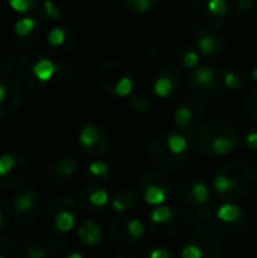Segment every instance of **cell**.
Wrapping results in <instances>:
<instances>
[{"instance_id": "cell-1", "label": "cell", "mask_w": 257, "mask_h": 258, "mask_svg": "<svg viewBox=\"0 0 257 258\" xmlns=\"http://www.w3.org/2000/svg\"><path fill=\"white\" fill-rule=\"evenodd\" d=\"M189 139L180 132H164L156 135L147 148L148 163L162 174L179 172L188 162Z\"/></svg>"}, {"instance_id": "cell-2", "label": "cell", "mask_w": 257, "mask_h": 258, "mask_svg": "<svg viewBox=\"0 0 257 258\" xmlns=\"http://www.w3.org/2000/svg\"><path fill=\"white\" fill-rule=\"evenodd\" d=\"M257 187L254 168L242 160L224 163L214 175L212 189L223 201H238Z\"/></svg>"}, {"instance_id": "cell-3", "label": "cell", "mask_w": 257, "mask_h": 258, "mask_svg": "<svg viewBox=\"0 0 257 258\" xmlns=\"http://www.w3.org/2000/svg\"><path fill=\"white\" fill-rule=\"evenodd\" d=\"M194 144L204 156L224 157L238 150L241 138L232 122L226 119H211L200 127Z\"/></svg>"}, {"instance_id": "cell-4", "label": "cell", "mask_w": 257, "mask_h": 258, "mask_svg": "<svg viewBox=\"0 0 257 258\" xmlns=\"http://www.w3.org/2000/svg\"><path fill=\"white\" fill-rule=\"evenodd\" d=\"M194 221V213L182 207L164 204L150 210L147 216V228L156 239L168 240L185 234L192 227Z\"/></svg>"}, {"instance_id": "cell-5", "label": "cell", "mask_w": 257, "mask_h": 258, "mask_svg": "<svg viewBox=\"0 0 257 258\" xmlns=\"http://www.w3.org/2000/svg\"><path fill=\"white\" fill-rule=\"evenodd\" d=\"M230 18L227 0H192L188 9V24L198 36L217 33Z\"/></svg>"}, {"instance_id": "cell-6", "label": "cell", "mask_w": 257, "mask_h": 258, "mask_svg": "<svg viewBox=\"0 0 257 258\" xmlns=\"http://www.w3.org/2000/svg\"><path fill=\"white\" fill-rule=\"evenodd\" d=\"M58 63L42 51H29L17 65V76L21 85L30 89L45 86L56 77Z\"/></svg>"}, {"instance_id": "cell-7", "label": "cell", "mask_w": 257, "mask_h": 258, "mask_svg": "<svg viewBox=\"0 0 257 258\" xmlns=\"http://www.w3.org/2000/svg\"><path fill=\"white\" fill-rule=\"evenodd\" d=\"M80 203L70 195L55 198L44 212L45 225L59 236L68 234L77 225L80 216Z\"/></svg>"}, {"instance_id": "cell-8", "label": "cell", "mask_w": 257, "mask_h": 258, "mask_svg": "<svg viewBox=\"0 0 257 258\" xmlns=\"http://www.w3.org/2000/svg\"><path fill=\"white\" fill-rule=\"evenodd\" d=\"M100 86L112 97H130L135 92V76L132 70L118 60H106L97 71Z\"/></svg>"}, {"instance_id": "cell-9", "label": "cell", "mask_w": 257, "mask_h": 258, "mask_svg": "<svg viewBox=\"0 0 257 258\" xmlns=\"http://www.w3.org/2000/svg\"><path fill=\"white\" fill-rule=\"evenodd\" d=\"M180 258H224V245L218 230L198 225L186 240Z\"/></svg>"}, {"instance_id": "cell-10", "label": "cell", "mask_w": 257, "mask_h": 258, "mask_svg": "<svg viewBox=\"0 0 257 258\" xmlns=\"http://www.w3.org/2000/svg\"><path fill=\"white\" fill-rule=\"evenodd\" d=\"M188 86L192 97L201 100L203 103L218 101L224 91L220 71L209 65H203L191 71Z\"/></svg>"}, {"instance_id": "cell-11", "label": "cell", "mask_w": 257, "mask_h": 258, "mask_svg": "<svg viewBox=\"0 0 257 258\" xmlns=\"http://www.w3.org/2000/svg\"><path fill=\"white\" fill-rule=\"evenodd\" d=\"M214 228L232 239H239L248 228L247 213L236 201H223L215 209Z\"/></svg>"}, {"instance_id": "cell-12", "label": "cell", "mask_w": 257, "mask_h": 258, "mask_svg": "<svg viewBox=\"0 0 257 258\" xmlns=\"http://www.w3.org/2000/svg\"><path fill=\"white\" fill-rule=\"evenodd\" d=\"M204 118V103L195 97H188L180 101L173 113V122L177 132L194 141Z\"/></svg>"}, {"instance_id": "cell-13", "label": "cell", "mask_w": 257, "mask_h": 258, "mask_svg": "<svg viewBox=\"0 0 257 258\" xmlns=\"http://www.w3.org/2000/svg\"><path fill=\"white\" fill-rule=\"evenodd\" d=\"M136 190L139 194L141 201H144L151 207H158L168 203L173 192V186L165 174L153 171V172H145L138 180Z\"/></svg>"}, {"instance_id": "cell-14", "label": "cell", "mask_w": 257, "mask_h": 258, "mask_svg": "<svg viewBox=\"0 0 257 258\" xmlns=\"http://www.w3.org/2000/svg\"><path fill=\"white\" fill-rule=\"evenodd\" d=\"M12 215L18 224L30 225L36 222L42 210V200L36 189L30 186H21L15 190L12 200Z\"/></svg>"}, {"instance_id": "cell-15", "label": "cell", "mask_w": 257, "mask_h": 258, "mask_svg": "<svg viewBox=\"0 0 257 258\" xmlns=\"http://www.w3.org/2000/svg\"><path fill=\"white\" fill-rule=\"evenodd\" d=\"M147 225L133 216H118L111 221L109 224V236L118 245H133L142 240L147 234Z\"/></svg>"}, {"instance_id": "cell-16", "label": "cell", "mask_w": 257, "mask_h": 258, "mask_svg": "<svg viewBox=\"0 0 257 258\" xmlns=\"http://www.w3.org/2000/svg\"><path fill=\"white\" fill-rule=\"evenodd\" d=\"M77 145L85 154L100 157L109 150L111 138L100 124L86 122L77 132Z\"/></svg>"}, {"instance_id": "cell-17", "label": "cell", "mask_w": 257, "mask_h": 258, "mask_svg": "<svg viewBox=\"0 0 257 258\" xmlns=\"http://www.w3.org/2000/svg\"><path fill=\"white\" fill-rule=\"evenodd\" d=\"M174 194L180 203H185L191 207H201L211 203L212 198V186H209L204 180L197 177H188L180 180L176 187Z\"/></svg>"}, {"instance_id": "cell-18", "label": "cell", "mask_w": 257, "mask_h": 258, "mask_svg": "<svg viewBox=\"0 0 257 258\" xmlns=\"http://www.w3.org/2000/svg\"><path fill=\"white\" fill-rule=\"evenodd\" d=\"M183 85V74L174 65H164L153 76V94L162 100L174 97Z\"/></svg>"}, {"instance_id": "cell-19", "label": "cell", "mask_w": 257, "mask_h": 258, "mask_svg": "<svg viewBox=\"0 0 257 258\" xmlns=\"http://www.w3.org/2000/svg\"><path fill=\"white\" fill-rule=\"evenodd\" d=\"M23 103V85L14 77L0 79V121L17 113Z\"/></svg>"}, {"instance_id": "cell-20", "label": "cell", "mask_w": 257, "mask_h": 258, "mask_svg": "<svg viewBox=\"0 0 257 258\" xmlns=\"http://www.w3.org/2000/svg\"><path fill=\"white\" fill-rule=\"evenodd\" d=\"M42 30V23L35 15H24L15 21L12 27V42L17 48L26 50L33 47Z\"/></svg>"}, {"instance_id": "cell-21", "label": "cell", "mask_w": 257, "mask_h": 258, "mask_svg": "<svg viewBox=\"0 0 257 258\" xmlns=\"http://www.w3.org/2000/svg\"><path fill=\"white\" fill-rule=\"evenodd\" d=\"M45 41H47V47L52 54L65 56L74 48L77 35H76V30L70 24L59 23L48 30Z\"/></svg>"}, {"instance_id": "cell-22", "label": "cell", "mask_w": 257, "mask_h": 258, "mask_svg": "<svg viewBox=\"0 0 257 258\" xmlns=\"http://www.w3.org/2000/svg\"><path fill=\"white\" fill-rule=\"evenodd\" d=\"M77 172V160L70 154L58 156L47 168V181L53 187L70 183Z\"/></svg>"}, {"instance_id": "cell-23", "label": "cell", "mask_w": 257, "mask_h": 258, "mask_svg": "<svg viewBox=\"0 0 257 258\" xmlns=\"http://www.w3.org/2000/svg\"><path fill=\"white\" fill-rule=\"evenodd\" d=\"M67 243L62 239H50V237H42L36 236L29 239L21 249V257L23 258H48L55 251L65 249Z\"/></svg>"}, {"instance_id": "cell-24", "label": "cell", "mask_w": 257, "mask_h": 258, "mask_svg": "<svg viewBox=\"0 0 257 258\" xmlns=\"http://www.w3.org/2000/svg\"><path fill=\"white\" fill-rule=\"evenodd\" d=\"M109 204H111L109 190L100 183L88 184L80 192V206L89 213H98L106 207H109Z\"/></svg>"}, {"instance_id": "cell-25", "label": "cell", "mask_w": 257, "mask_h": 258, "mask_svg": "<svg viewBox=\"0 0 257 258\" xmlns=\"http://www.w3.org/2000/svg\"><path fill=\"white\" fill-rule=\"evenodd\" d=\"M194 45L197 47L198 53L203 57L214 59L226 51L229 47V38L221 33H212V35H204V36H197Z\"/></svg>"}, {"instance_id": "cell-26", "label": "cell", "mask_w": 257, "mask_h": 258, "mask_svg": "<svg viewBox=\"0 0 257 258\" xmlns=\"http://www.w3.org/2000/svg\"><path fill=\"white\" fill-rule=\"evenodd\" d=\"M177 47L176 38L170 32H159L151 38L147 45V54L151 59H168L174 56V50Z\"/></svg>"}, {"instance_id": "cell-27", "label": "cell", "mask_w": 257, "mask_h": 258, "mask_svg": "<svg viewBox=\"0 0 257 258\" xmlns=\"http://www.w3.org/2000/svg\"><path fill=\"white\" fill-rule=\"evenodd\" d=\"M76 236H77V240L83 246H86V248H95V246H98L103 242L105 231H103V227L97 221L86 219V221H83L77 227Z\"/></svg>"}, {"instance_id": "cell-28", "label": "cell", "mask_w": 257, "mask_h": 258, "mask_svg": "<svg viewBox=\"0 0 257 258\" xmlns=\"http://www.w3.org/2000/svg\"><path fill=\"white\" fill-rule=\"evenodd\" d=\"M141 198L136 189H123L111 197V210L117 215H126L139 204Z\"/></svg>"}, {"instance_id": "cell-29", "label": "cell", "mask_w": 257, "mask_h": 258, "mask_svg": "<svg viewBox=\"0 0 257 258\" xmlns=\"http://www.w3.org/2000/svg\"><path fill=\"white\" fill-rule=\"evenodd\" d=\"M29 174H30V165L27 159L21 156L17 166L11 172L0 177V190H11L15 187H21L23 183L27 180Z\"/></svg>"}, {"instance_id": "cell-30", "label": "cell", "mask_w": 257, "mask_h": 258, "mask_svg": "<svg viewBox=\"0 0 257 258\" xmlns=\"http://www.w3.org/2000/svg\"><path fill=\"white\" fill-rule=\"evenodd\" d=\"M173 57H174L176 63L180 68L194 71L195 68L200 67V57H201V54L198 53V50H197V47L194 44L185 42V44H177Z\"/></svg>"}, {"instance_id": "cell-31", "label": "cell", "mask_w": 257, "mask_h": 258, "mask_svg": "<svg viewBox=\"0 0 257 258\" xmlns=\"http://www.w3.org/2000/svg\"><path fill=\"white\" fill-rule=\"evenodd\" d=\"M220 77H221L223 88L227 91H241L248 83L247 73L241 67H236V65L224 67L220 71Z\"/></svg>"}, {"instance_id": "cell-32", "label": "cell", "mask_w": 257, "mask_h": 258, "mask_svg": "<svg viewBox=\"0 0 257 258\" xmlns=\"http://www.w3.org/2000/svg\"><path fill=\"white\" fill-rule=\"evenodd\" d=\"M41 23H47V24H59L61 18H62V9L58 3H55L53 0H41V3L38 5L35 14H33Z\"/></svg>"}, {"instance_id": "cell-33", "label": "cell", "mask_w": 257, "mask_h": 258, "mask_svg": "<svg viewBox=\"0 0 257 258\" xmlns=\"http://www.w3.org/2000/svg\"><path fill=\"white\" fill-rule=\"evenodd\" d=\"M257 11V0H233L230 5V18L235 23L251 17Z\"/></svg>"}, {"instance_id": "cell-34", "label": "cell", "mask_w": 257, "mask_h": 258, "mask_svg": "<svg viewBox=\"0 0 257 258\" xmlns=\"http://www.w3.org/2000/svg\"><path fill=\"white\" fill-rule=\"evenodd\" d=\"M161 0H120L121 8L132 15H142L153 11Z\"/></svg>"}, {"instance_id": "cell-35", "label": "cell", "mask_w": 257, "mask_h": 258, "mask_svg": "<svg viewBox=\"0 0 257 258\" xmlns=\"http://www.w3.org/2000/svg\"><path fill=\"white\" fill-rule=\"evenodd\" d=\"M86 172H88V175H89L92 180H95V181H98V183L108 181V180L111 178V166H109L105 160H101V159H94V160H91V162L86 165Z\"/></svg>"}, {"instance_id": "cell-36", "label": "cell", "mask_w": 257, "mask_h": 258, "mask_svg": "<svg viewBox=\"0 0 257 258\" xmlns=\"http://www.w3.org/2000/svg\"><path fill=\"white\" fill-rule=\"evenodd\" d=\"M129 104H130V109L136 113H147L153 107V101L150 95L142 91H135L129 97Z\"/></svg>"}, {"instance_id": "cell-37", "label": "cell", "mask_w": 257, "mask_h": 258, "mask_svg": "<svg viewBox=\"0 0 257 258\" xmlns=\"http://www.w3.org/2000/svg\"><path fill=\"white\" fill-rule=\"evenodd\" d=\"M215 209L217 206L209 203L206 206H201L195 210L194 213V219L197 221L198 225H206V227H214V221H215Z\"/></svg>"}, {"instance_id": "cell-38", "label": "cell", "mask_w": 257, "mask_h": 258, "mask_svg": "<svg viewBox=\"0 0 257 258\" xmlns=\"http://www.w3.org/2000/svg\"><path fill=\"white\" fill-rule=\"evenodd\" d=\"M0 258H21L20 246L8 236L0 234Z\"/></svg>"}, {"instance_id": "cell-39", "label": "cell", "mask_w": 257, "mask_h": 258, "mask_svg": "<svg viewBox=\"0 0 257 258\" xmlns=\"http://www.w3.org/2000/svg\"><path fill=\"white\" fill-rule=\"evenodd\" d=\"M8 6L18 14H35L41 0H6Z\"/></svg>"}, {"instance_id": "cell-40", "label": "cell", "mask_w": 257, "mask_h": 258, "mask_svg": "<svg viewBox=\"0 0 257 258\" xmlns=\"http://www.w3.org/2000/svg\"><path fill=\"white\" fill-rule=\"evenodd\" d=\"M242 107H244V112H245V115L248 116V119H250L251 122H254L257 125V89L250 91V92L244 97Z\"/></svg>"}, {"instance_id": "cell-41", "label": "cell", "mask_w": 257, "mask_h": 258, "mask_svg": "<svg viewBox=\"0 0 257 258\" xmlns=\"http://www.w3.org/2000/svg\"><path fill=\"white\" fill-rule=\"evenodd\" d=\"M58 63V71H56V77L64 79V80H70V79H76L79 74V68L74 62H56Z\"/></svg>"}, {"instance_id": "cell-42", "label": "cell", "mask_w": 257, "mask_h": 258, "mask_svg": "<svg viewBox=\"0 0 257 258\" xmlns=\"http://www.w3.org/2000/svg\"><path fill=\"white\" fill-rule=\"evenodd\" d=\"M15 67L14 62V56L9 50H6L5 47H0V74H9Z\"/></svg>"}, {"instance_id": "cell-43", "label": "cell", "mask_w": 257, "mask_h": 258, "mask_svg": "<svg viewBox=\"0 0 257 258\" xmlns=\"http://www.w3.org/2000/svg\"><path fill=\"white\" fill-rule=\"evenodd\" d=\"M12 218H14V215H12L11 201L0 195V228H5L11 222Z\"/></svg>"}, {"instance_id": "cell-44", "label": "cell", "mask_w": 257, "mask_h": 258, "mask_svg": "<svg viewBox=\"0 0 257 258\" xmlns=\"http://www.w3.org/2000/svg\"><path fill=\"white\" fill-rule=\"evenodd\" d=\"M147 258H177L174 251L165 246H155L147 252Z\"/></svg>"}, {"instance_id": "cell-45", "label": "cell", "mask_w": 257, "mask_h": 258, "mask_svg": "<svg viewBox=\"0 0 257 258\" xmlns=\"http://www.w3.org/2000/svg\"><path fill=\"white\" fill-rule=\"evenodd\" d=\"M244 142H245V145H247V148H248V150H251V151L257 153V125L254 127V128H250V130L245 133V136H244Z\"/></svg>"}, {"instance_id": "cell-46", "label": "cell", "mask_w": 257, "mask_h": 258, "mask_svg": "<svg viewBox=\"0 0 257 258\" xmlns=\"http://www.w3.org/2000/svg\"><path fill=\"white\" fill-rule=\"evenodd\" d=\"M112 258H138V255H136L135 252L129 251V249H123V251L117 252Z\"/></svg>"}, {"instance_id": "cell-47", "label": "cell", "mask_w": 257, "mask_h": 258, "mask_svg": "<svg viewBox=\"0 0 257 258\" xmlns=\"http://www.w3.org/2000/svg\"><path fill=\"white\" fill-rule=\"evenodd\" d=\"M62 258H86L82 252H79V251H68L65 255Z\"/></svg>"}, {"instance_id": "cell-48", "label": "cell", "mask_w": 257, "mask_h": 258, "mask_svg": "<svg viewBox=\"0 0 257 258\" xmlns=\"http://www.w3.org/2000/svg\"><path fill=\"white\" fill-rule=\"evenodd\" d=\"M251 79H253V82L257 85V63L253 67V70H251Z\"/></svg>"}, {"instance_id": "cell-49", "label": "cell", "mask_w": 257, "mask_h": 258, "mask_svg": "<svg viewBox=\"0 0 257 258\" xmlns=\"http://www.w3.org/2000/svg\"><path fill=\"white\" fill-rule=\"evenodd\" d=\"M254 252L257 254V236H256V239H254Z\"/></svg>"}]
</instances>
